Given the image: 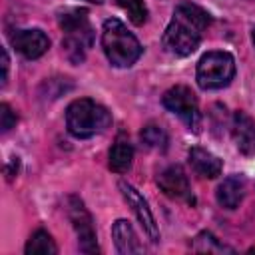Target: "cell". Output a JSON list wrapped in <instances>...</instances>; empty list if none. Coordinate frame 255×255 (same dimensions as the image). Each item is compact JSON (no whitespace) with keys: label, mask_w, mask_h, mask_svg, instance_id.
<instances>
[{"label":"cell","mask_w":255,"mask_h":255,"mask_svg":"<svg viewBox=\"0 0 255 255\" xmlns=\"http://www.w3.org/2000/svg\"><path fill=\"white\" fill-rule=\"evenodd\" d=\"M209 24V14L193 4H179L163 32V48L173 56H189L201 42V32Z\"/></svg>","instance_id":"obj_1"},{"label":"cell","mask_w":255,"mask_h":255,"mask_svg":"<svg viewBox=\"0 0 255 255\" xmlns=\"http://www.w3.org/2000/svg\"><path fill=\"white\" fill-rule=\"evenodd\" d=\"M102 48L110 64L116 68H129L131 64L137 62V58L143 52L139 40L116 18L104 22Z\"/></svg>","instance_id":"obj_2"},{"label":"cell","mask_w":255,"mask_h":255,"mask_svg":"<svg viewBox=\"0 0 255 255\" xmlns=\"http://www.w3.org/2000/svg\"><path fill=\"white\" fill-rule=\"evenodd\" d=\"M58 24L64 30L62 48L72 64H80L86 58V52L94 44V32L88 20V12L80 8H70L60 12Z\"/></svg>","instance_id":"obj_3"},{"label":"cell","mask_w":255,"mask_h":255,"mask_svg":"<svg viewBox=\"0 0 255 255\" xmlns=\"http://www.w3.org/2000/svg\"><path fill=\"white\" fill-rule=\"evenodd\" d=\"M110 112L90 98L74 100L66 110L68 131L78 139H88L96 133H102L106 128H110Z\"/></svg>","instance_id":"obj_4"},{"label":"cell","mask_w":255,"mask_h":255,"mask_svg":"<svg viewBox=\"0 0 255 255\" xmlns=\"http://www.w3.org/2000/svg\"><path fill=\"white\" fill-rule=\"evenodd\" d=\"M235 76L233 56L227 52H207L197 64V84L203 90H219Z\"/></svg>","instance_id":"obj_5"},{"label":"cell","mask_w":255,"mask_h":255,"mask_svg":"<svg viewBox=\"0 0 255 255\" xmlns=\"http://www.w3.org/2000/svg\"><path fill=\"white\" fill-rule=\"evenodd\" d=\"M163 106L173 112L177 118H181V122L193 129V131H199V126H201V114H199V106H197V98L195 94L187 88V86H173L169 88L163 98H161Z\"/></svg>","instance_id":"obj_6"},{"label":"cell","mask_w":255,"mask_h":255,"mask_svg":"<svg viewBox=\"0 0 255 255\" xmlns=\"http://www.w3.org/2000/svg\"><path fill=\"white\" fill-rule=\"evenodd\" d=\"M68 217L72 221V227L78 235V245L84 253H98V243H96V231L92 223V215L84 207L82 199L78 197H68Z\"/></svg>","instance_id":"obj_7"},{"label":"cell","mask_w":255,"mask_h":255,"mask_svg":"<svg viewBox=\"0 0 255 255\" xmlns=\"http://www.w3.org/2000/svg\"><path fill=\"white\" fill-rule=\"evenodd\" d=\"M118 187H120L124 199L128 201V205L131 207V211L135 213V217H137V221L141 223V227H143V231L147 233V237H149L153 243H157V241H159V227H157L155 217H153V213H151L147 201L143 199V195H141L133 185H129V183H126V181H120Z\"/></svg>","instance_id":"obj_8"},{"label":"cell","mask_w":255,"mask_h":255,"mask_svg":"<svg viewBox=\"0 0 255 255\" xmlns=\"http://www.w3.org/2000/svg\"><path fill=\"white\" fill-rule=\"evenodd\" d=\"M10 42L16 48V52L22 54L28 60L40 58L50 48L48 36L42 30H38V28H32V30H16L12 34V38H10Z\"/></svg>","instance_id":"obj_9"},{"label":"cell","mask_w":255,"mask_h":255,"mask_svg":"<svg viewBox=\"0 0 255 255\" xmlns=\"http://www.w3.org/2000/svg\"><path fill=\"white\" fill-rule=\"evenodd\" d=\"M157 185L159 189L173 199H187L191 201V187H189V179L183 171L181 165H169L167 169H163L157 175Z\"/></svg>","instance_id":"obj_10"},{"label":"cell","mask_w":255,"mask_h":255,"mask_svg":"<svg viewBox=\"0 0 255 255\" xmlns=\"http://www.w3.org/2000/svg\"><path fill=\"white\" fill-rule=\"evenodd\" d=\"M231 135L233 141L245 157L255 155V120L245 112H235L231 122Z\"/></svg>","instance_id":"obj_11"},{"label":"cell","mask_w":255,"mask_h":255,"mask_svg":"<svg viewBox=\"0 0 255 255\" xmlns=\"http://www.w3.org/2000/svg\"><path fill=\"white\" fill-rule=\"evenodd\" d=\"M189 165L193 167V171L197 175L207 177V179H215L223 167L221 159L203 147H191L189 149Z\"/></svg>","instance_id":"obj_12"},{"label":"cell","mask_w":255,"mask_h":255,"mask_svg":"<svg viewBox=\"0 0 255 255\" xmlns=\"http://www.w3.org/2000/svg\"><path fill=\"white\" fill-rule=\"evenodd\" d=\"M112 237H114L116 249L120 253H124V255H131V253H141L143 251V247L139 245L131 223L126 221V219H118L112 225Z\"/></svg>","instance_id":"obj_13"},{"label":"cell","mask_w":255,"mask_h":255,"mask_svg":"<svg viewBox=\"0 0 255 255\" xmlns=\"http://www.w3.org/2000/svg\"><path fill=\"white\" fill-rule=\"evenodd\" d=\"M245 193V179L241 175L225 177L217 187V203L225 209H235Z\"/></svg>","instance_id":"obj_14"},{"label":"cell","mask_w":255,"mask_h":255,"mask_svg":"<svg viewBox=\"0 0 255 255\" xmlns=\"http://www.w3.org/2000/svg\"><path fill=\"white\" fill-rule=\"evenodd\" d=\"M131 159H133L131 143L124 137H118L110 149V169L116 173H124L131 167Z\"/></svg>","instance_id":"obj_15"},{"label":"cell","mask_w":255,"mask_h":255,"mask_svg":"<svg viewBox=\"0 0 255 255\" xmlns=\"http://www.w3.org/2000/svg\"><path fill=\"white\" fill-rule=\"evenodd\" d=\"M26 253H28V255H36V253H40V255H54V253H58V247H56V243H54V239L50 237L48 231L38 229V231L32 233V237L28 239V243H26Z\"/></svg>","instance_id":"obj_16"},{"label":"cell","mask_w":255,"mask_h":255,"mask_svg":"<svg viewBox=\"0 0 255 255\" xmlns=\"http://www.w3.org/2000/svg\"><path fill=\"white\" fill-rule=\"evenodd\" d=\"M139 135H141V141H143L147 147H153V149H165V147H167V141H169L165 129H163L161 126H157V124H147V126L141 129Z\"/></svg>","instance_id":"obj_17"},{"label":"cell","mask_w":255,"mask_h":255,"mask_svg":"<svg viewBox=\"0 0 255 255\" xmlns=\"http://www.w3.org/2000/svg\"><path fill=\"white\" fill-rule=\"evenodd\" d=\"M193 249L195 251H201V253H233L231 247L223 245L215 235H211L209 231H203L199 233L195 239H193Z\"/></svg>","instance_id":"obj_18"},{"label":"cell","mask_w":255,"mask_h":255,"mask_svg":"<svg viewBox=\"0 0 255 255\" xmlns=\"http://www.w3.org/2000/svg\"><path fill=\"white\" fill-rule=\"evenodd\" d=\"M118 4L135 26H141L147 20V6L143 0H118Z\"/></svg>","instance_id":"obj_19"},{"label":"cell","mask_w":255,"mask_h":255,"mask_svg":"<svg viewBox=\"0 0 255 255\" xmlns=\"http://www.w3.org/2000/svg\"><path fill=\"white\" fill-rule=\"evenodd\" d=\"M16 122H18V118H16V114L12 112V108H10L8 104H2V106H0V128H2V131H4V133L10 131V129L16 126Z\"/></svg>","instance_id":"obj_20"},{"label":"cell","mask_w":255,"mask_h":255,"mask_svg":"<svg viewBox=\"0 0 255 255\" xmlns=\"http://www.w3.org/2000/svg\"><path fill=\"white\" fill-rule=\"evenodd\" d=\"M8 70H10V58H8V52L2 50V88L8 82Z\"/></svg>","instance_id":"obj_21"},{"label":"cell","mask_w":255,"mask_h":255,"mask_svg":"<svg viewBox=\"0 0 255 255\" xmlns=\"http://www.w3.org/2000/svg\"><path fill=\"white\" fill-rule=\"evenodd\" d=\"M18 167H20L18 157H12V159H10V163L6 165V175H8V179H14V175L18 173Z\"/></svg>","instance_id":"obj_22"},{"label":"cell","mask_w":255,"mask_h":255,"mask_svg":"<svg viewBox=\"0 0 255 255\" xmlns=\"http://www.w3.org/2000/svg\"><path fill=\"white\" fill-rule=\"evenodd\" d=\"M86 2H94V4H100V2H104V0H86Z\"/></svg>","instance_id":"obj_23"},{"label":"cell","mask_w":255,"mask_h":255,"mask_svg":"<svg viewBox=\"0 0 255 255\" xmlns=\"http://www.w3.org/2000/svg\"><path fill=\"white\" fill-rule=\"evenodd\" d=\"M251 38H253V44H255V28H253V32H251Z\"/></svg>","instance_id":"obj_24"},{"label":"cell","mask_w":255,"mask_h":255,"mask_svg":"<svg viewBox=\"0 0 255 255\" xmlns=\"http://www.w3.org/2000/svg\"><path fill=\"white\" fill-rule=\"evenodd\" d=\"M251 2H255V0H251Z\"/></svg>","instance_id":"obj_25"}]
</instances>
